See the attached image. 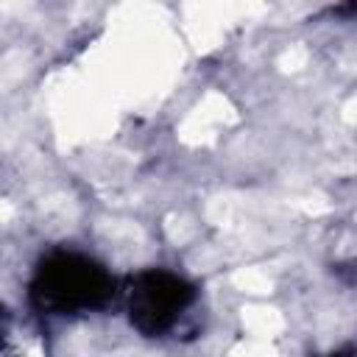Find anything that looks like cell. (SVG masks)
I'll use <instances>...</instances> for the list:
<instances>
[{
  "label": "cell",
  "instance_id": "6da1fadb",
  "mask_svg": "<svg viewBox=\"0 0 357 357\" xmlns=\"http://www.w3.org/2000/svg\"><path fill=\"white\" fill-rule=\"evenodd\" d=\"M114 296V279L84 254L56 251L39 262L31 282V304L50 315H75L103 307Z\"/></svg>",
  "mask_w": 357,
  "mask_h": 357
},
{
  "label": "cell",
  "instance_id": "3957f363",
  "mask_svg": "<svg viewBox=\"0 0 357 357\" xmlns=\"http://www.w3.org/2000/svg\"><path fill=\"white\" fill-rule=\"evenodd\" d=\"M326 357H357V351H354V349H340V351H332V354H326Z\"/></svg>",
  "mask_w": 357,
  "mask_h": 357
},
{
  "label": "cell",
  "instance_id": "7a4b0ae2",
  "mask_svg": "<svg viewBox=\"0 0 357 357\" xmlns=\"http://www.w3.org/2000/svg\"><path fill=\"white\" fill-rule=\"evenodd\" d=\"M195 290L178 273L153 268L131 279L128 287V318L131 326L148 337L167 332L178 315L192 304Z\"/></svg>",
  "mask_w": 357,
  "mask_h": 357
}]
</instances>
